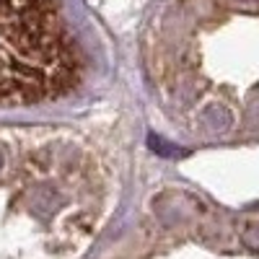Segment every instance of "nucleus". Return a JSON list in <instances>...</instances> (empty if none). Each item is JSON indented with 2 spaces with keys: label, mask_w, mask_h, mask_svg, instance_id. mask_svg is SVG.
I'll use <instances>...</instances> for the list:
<instances>
[{
  "label": "nucleus",
  "mask_w": 259,
  "mask_h": 259,
  "mask_svg": "<svg viewBox=\"0 0 259 259\" xmlns=\"http://www.w3.org/2000/svg\"><path fill=\"white\" fill-rule=\"evenodd\" d=\"M109 205V174L68 127L0 124V259H80Z\"/></svg>",
  "instance_id": "obj_1"
}]
</instances>
